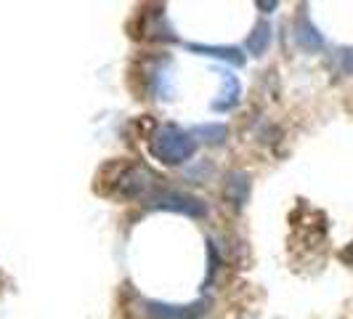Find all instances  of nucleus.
<instances>
[{
    "mask_svg": "<svg viewBox=\"0 0 353 319\" xmlns=\"http://www.w3.org/2000/svg\"><path fill=\"white\" fill-rule=\"evenodd\" d=\"M255 6H258V8H263V11H274V8H279V3H276V0H274V3H263V0H258Z\"/></svg>",
    "mask_w": 353,
    "mask_h": 319,
    "instance_id": "9b49d317",
    "label": "nucleus"
},
{
    "mask_svg": "<svg viewBox=\"0 0 353 319\" xmlns=\"http://www.w3.org/2000/svg\"><path fill=\"white\" fill-rule=\"evenodd\" d=\"M343 261H348V264H353V245L348 250H343Z\"/></svg>",
    "mask_w": 353,
    "mask_h": 319,
    "instance_id": "f8f14e48",
    "label": "nucleus"
},
{
    "mask_svg": "<svg viewBox=\"0 0 353 319\" xmlns=\"http://www.w3.org/2000/svg\"><path fill=\"white\" fill-rule=\"evenodd\" d=\"M271 37H274V32H271V24L261 19V21L252 27V32L248 35V51H250V56L261 59V56L268 51V46H271Z\"/></svg>",
    "mask_w": 353,
    "mask_h": 319,
    "instance_id": "1a4fd4ad",
    "label": "nucleus"
},
{
    "mask_svg": "<svg viewBox=\"0 0 353 319\" xmlns=\"http://www.w3.org/2000/svg\"><path fill=\"white\" fill-rule=\"evenodd\" d=\"M250 189H252V184H250V176L245 171L229 173V178H226V200L234 205V211L245 208V202L250 200Z\"/></svg>",
    "mask_w": 353,
    "mask_h": 319,
    "instance_id": "0eeeda50",
    "label": "nucleus"
},
{
    "mask_svg": "<svg viewBox=\"0 0 353 319\" xmlns=\"http://www.w3.org/2000/svg\"><path fill=\"white\" fill-rule=\"evenodd\" d=\"M340 70L345 72V75H353V46L340 51Z\"/></svg>",
    "mask_w": 353,
    "mask_h": 319,
    "instance_id": "9d476101",
    "label": "nucleus"
},
{
    "mask_svg": "<svg viewBox=\"0 0 353 319\" xmlns=\"http://www.w3.org/2000/svg\"><path fill=\"white\" fill-rule=\"evenodd\" d=\"M146 208L152 211H168L178 213V215H186V218H205L208 215V202L199 200L196 195L189 192H178V189H157L154 195H149L143 200Z\"/></svg>",
    "mask_w": 353,
    "mask_h": 319,
    "instance_id": "f03ea898",
    "label": "nucleus"
},
{
    "mask_svg": "<svg viewBox=\"0 0 353 319\" xmlns=\"http://www.w3.org/2000/svg\"><path fill=\"white\" fill-rule=\"evenodd\" d=\"M210 311L208 298H196L192 303H168V301H143V319H202Z\"/></svg>",
    "mask_w": 353,
    "mask_h": 319,
    "instance_id": "7ed1b4c3",
    "label": "nucleus"
},
{
    "mask_svg": "<svg viewBox=\"0 0 353 319\" xmlns=\"http://www.w3.org/2000/svg\"><path fill=\"white\" fill-rule=\"evenodd\" d=\"M149 155L168 168H176L196 155V139L192 130H183L176 123H165L149 136Z\"/></svg>",
    "mask_w": 353,
    "mask_h": 319,
    "instance_id": "f257e3e1",
    "label": "nucleus"
},
{
    "mask_svg": "<svg viewBox=\"0 0 353 319\" xmlns=\"http://www.w3.org/2000/svg\"><path fill=\"white\" fill-rule=\"evenodd\" d=\"M218 77H221V90H218V96L210 102V109L212 112H231V109H236L239 102H242V83L229 70H221Z\"/></svg>",
    "mask_w": 353,
    "mask_h": 319,
    "instance_id": "20e7f679",
    "label": "nucleus"
},
{
    "mask_svg": "<svg viewBox=\"0 0 353 319\" xmlns=\"http://www.w3.org/2000/svg\"><path fill=\"white\" fill-rule=\"evenodd\" d=\"M292 32H295V43L301 46L303 51L316 53V51L324 48V35L319 32V27L311 21V17H308V11H305V8H303L301 14H298V19H295Z\"/></svg>",
    "mask_w": 353,
    "mask_h": 319,
    "instance_id": "39448f33",
    "label": "nucleus"
},
{
    "mask_svg": "<svg viewBox=\"0 0 353 319\" xmlns=\"http://www.w3.org/2000/svg\"><path fill=\"white\" fill-rule=\"evenodd\" d=\"M186 48L199 56H208V59H221V61H229L234 67H245L248 56L242 53V48L236 46H205V43H186Z\"/></svg>",
    "mask_w": 353,
    "mask_h": 319,
    "instance_id": "423d86ee",
    "label": "nucleus"
},
{
    "mask_svg": "<svg viewBox=\"0 0 353 319\" xmlns=\"http://www.w3.org/2000/svg\"><path fill=\"white\" fill-rule=\"evenodd\" d=\"M192 136L196 139V144H210V146H221L229 139V128L223 123H199L192 128Z\"/></svg>",
    "mask_w": 353,
    "mask_h": 319,
    "instance_id": "6e6552de",
    "label": "nucleus"
}]
</instances>
